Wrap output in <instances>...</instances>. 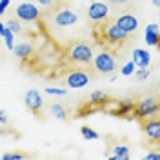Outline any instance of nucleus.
<instances>
[{
  "mask_svg": "<svg viewBox=\"0 0 160 160\" xmlns=\"http://www.w3.org/2000/svg\"><path fill=\"white\" fill-rule=\"evenodd\" d=\"M24 157H26L24 153H6L2 158L4 160H17V158H24Z\"/></svg>",
  "mask_w": 160,
  "mask_h": 160,
  "instance_id": "obj_25",
  "label": "nucleus"
},
{
  "mask_svg": "<svg viewBox=\"0 0 160 160\" xmlns=\"http://www.w3.org/2000/svg\"><path fill=\"white\" fill-rule=\"evenodd\" d=\"M40 4H42V6H46V8H48V6H51V4H53V0H38Z\"/></svg>",
  "mask_w": 160,
  "mask_h": 160,
  "instance_id": "obj_29",
  "label": "nucleus"
},
{
  "mask_svg": "<svg viewBox=\"0 0 160 160\" xmlns=\"http://www.w3.org/2000/svg\"><path fill=\"white\" fill-rule=\"evenodd\" d=\"M142 131L146 133V137L151 142H155V144L160 142V122H158V118H151V120L142 122Z\"/></svg>",
  "mask_w": 160,
  "mask_h": 160,
  "instance_id": "obj_10",
  "label": "nucleus"
},
{
  "mask_svg": "<svg viewBox=\"0 0 160 160\" xmlns=\"http://www.w3.org/2000/svg\"><path fill=\"white\" fill-rule=\"evenodd\" d=\"M158 4H160V0H153V6H157V8H158Z\"/></svg>",
  "mask_w": 160,
  "mask_h": 160,
  "instance_id": "obj_30",
  "label": "nucleus"
},
{
  "mask_svg": "<svg viewBox=\"0 0 160 160\" xmlns=\"http://www.w3.org/2000/svg\"><path fill=\"white\" fill-rule=\"evenodd\" d=\"M66 82H68V86L73 88V89L86 88L89 84V73H86V71H82V69H73V71H69Z\"/></svg>",
  "mask_w": 160,
  "mask_h": 160,
  "instance_id": "obj_8",
  "label": "nucleus"
},
{
  "mask_svg": "<svg viewBox=\"0 0 160 160\" xmlns=\"http://www.w3.org/2000/svg\"><path fill=\"white\" fill-rule=\"evenodd\" d=\"M66 57L71 62H78V64H89L93 60V48L88 42H73L66 49Z\"/></svg>",
  "mask_w": 160,
  "mask_h": 160,
  "instance_id": "obj_3",
  "label": "nucleus"
},
{
  "mask_svg": "<svg viewBox=\"0 0 160 160\" xmlns=\"http://www.w3.org/2000/svg\"><path fill=\"white\" fill-rule=\"evenodd\" d=\"M113 2H117V0H113Z\"/></svg>",
  "mask_w": 160,
  "mask_h": 160,
  "instance_id": "obj_33",
  "label": "nucleus"
},
{
  "mask_svg": "<svg viewBox=\"0 0 160 160\" xmlns=\"http://www.w3.org/2000/svg\"><path fill=\"white\" fill-rule=\"evenodd\" d=\"M51 115H53L55 118H58V120L68 118V111H66L64 106H60V104H53V106H51Z\"/></svg>",
  "mask_w": 160,
  "mask_h": 160,
  "instance_id": "obj_18",
  "label": "nucleus"
},
{
  "mask_svg": "<svg viewBox=\"0 0 160 160\" xmlns=\"http://www.w3.org/2000/svg\"><path fill=\"white\" fill-rule=\"evenodd\" d=\"M135 77H137V80H146L148 77H149V71H148V68H138V71L135 73Z\"/></svg>",
  "mask_w": 160,
  "mask_h": 160,
  "instance_id": "obj_23",
  "label": "nucleus"
},
{
  "mask_svg": "<svg viewBox=\"0 0 160 160\" xmlns=\"http://www.w3.org/2000/svg\"><path fill=\"white\" fill-rule=\"evenodd\" d=\"M48 17H51L53 24L57 28H69L73 24L78 22V13L71 9L68 6H60V4H51L48 6Z\"/></svg>",
  "mask_w": 160,
  "mask_h": 160,
  "instance_id": "obj_2",
  "label": "nucleus"
},
{
  "mask_svg": "<svg viewBox=\"0 0 160 160\" xmlns=\"http://www.w3.org/2000/svg\"><path fill=\"white\" fill-rule=\"evenodd\" d=\"M13 51H15V55H17L18 58L28 60V58H31V55H33V46L24 42V44H18L17 48H13Z\"/></svg>",
  "mask_w": 160,
  "mask_h": 160,
  "instance_id": "obj_16",
  "label": "nucleus"
},
{
  "mask_svg": "<svg viewBox=\"0 0 160 160\" xmlns=\"http://www.w3.org/2000/svg\"><path fill=\"white\" fill-rule=\"evenodd\" d=\"M115 24H117L124 33H128V35H131V33H135V31L138 29V18H137L135 15H131V13L120 15L118 18L115 20Z\"/></svg>",
  "mask_w": 160,
  "mask_h": 160,
  "instance_id": "obj_9",
  "label": "nucleus"
},
{
  "mask_svg": "<svg viewBox=\"0 0 160 160\" xmlns=\"http://www.w3.org/2000/svg\"><path fill=\"white\" fill-rule=\"evenodd\" d=\"M6 28L13 33V35H18L20 31H22V26H20V22L18 20H15V18H11L8 20V24H6Z\"/></svg>",
  "mask_w": 160,
  "mask_h": 160,
  "instance_id": "obj_21",
  "label": "nucleus"
},
{
  "mask_svg": "<svg viewBox=\"0 0 160 160\" xmlns=\"http://www.w3.org/2000/svg\"><path fill=\"white\" fill-rule=\"evenodd\" d=\"M144 38H146V44L148 46H158L160 44V31H158V24H149L146 28V33H144Z\"/></svg>",
  "mask_w": 160,
  "mask_h": 160,
  "instance_id": "obj_13",
  "label": "nucleus"
},
{
  "mask_svg": "<svg viewBox=\"0 0 160 160\" xmlns=\"http://www.w3.org/2000/svg\"><path fill=\"white\" fill-rule=\"evenodd\" d=\"M111 158L113 160H128L129 158V149H128V146H117L115 148V153L111 155Z\"/></svg>",
  "mask_w": 160,
  "mask_h": 160,
  "instance_id": "obj_17",
  "label": "nucleus"
},
{
  "mask_svg": "<svg viewBox=\"0 0 160 160\" xmlns=\"http://www.w3.org/2000/svg\"><path fill=\"white\" fill-rule=\"evenodd\" d=\"M0 122H2V124H6V122H8V115H6L4 111H0Z\"/></svg>",
  "mask_w": 160,
  "mask_h": 160,
  "instance_id": "obj_28",
  "label": "nucleus"
},
{
  "mask_svg": "<svg viewBox=\"0 0 160 160\" xmlns=\"http://www.w3.org/2000/svg\"><path fill=\"white\" fill-rule=\"evenodd\" d=\"M9 4H11V0H0V17L6 13V9L9 8Z\"/></svg>",
  "mask_w": 160,
  "mask_h": 160,
  "instance_id": "obj_26",
  "label": "nucleus"
},
{
  "mask_svg": "<svg viewBox=\"0 0 160 160\" xmlns=\"http://www.w3.org/2000/svg\"><path fill=\"white\" fill-rule=\"evenodd\" d=\"M80 133H82V137L86 140H98L100 138V135L95 129H91L89 126H82L80 128Z\"/></svg>",
  "mask_w": 160,
  "mask_h": 160,
  "instance_id": "obj_20",
  "label": "nucleus"
},
{
  "mask_svg": "<svg viewBox=\"0 0 160 160\" xmlns=\"http://www.w3.org/2000/svg\"><path fill=\"white\" fill-rule=\"evenodd\" d=\"M24 104L35 117H42V104L44 102H42V97L37 89H29L24 95Z\"/></svg>",
  "mask_w": 160,
  "mask_h": 160,
  "instance_id": "obj_7",
  "label": "nucleus"
},
{
  "mask_svg": "<svg viewBox=\"0 0 160 160\" xmlns=\"http://www.w3.org/2000/svg\"><path fill=\"white\" fill-rule=\"evenodd\" d=\"M117 2H128V0H117Z\"/></svg>",
  "mask_w": 160,
  "mask_h": 160,
  "instance_id": "obj_32",
  "label": "nucleus"
},
{
  "mask_svg": "<svg viewBox=\"0 0 160 160\" xmlns=\"http://www.w3.org/2000/svg\"><path fill=\"white\" fill-rule=\"evenodd\" d=\"M88 15H89V18L93 20V22H100V20L108 18L109 8H108L106 2H93L89 6V9H88Z\"/></svg>",
  "mask_w": 160,
  "mask_h": 160,
  "instance_id": "obj_11",
  "label": "nucleus"
},
{
  "mask_svg": "<svg viewBox=\"0 0 160 160\" xmlns=\"http://www.w3.org/2000/svg\"><path fill=\"white\" fill-rule=\"evenodd\" d=\"M89 102L93 106H97V108H106V104H109L111 100L104 91H93L89 95Z\"/></svg>",
  "mask_w": 160,
  "mask_h": 160,
  "instance_id": "obj_15",
  "label": "nucleus"
},
{
  "mask_svg": "<svg viewBox=\"0 0 160 160\" xmlns=\"http://www.w3.org/2000/svg\"><path fill=\"white\" fill-rule=\"evenodd\" d=\"M117 104V109L115 111H109L111 115H115V117H124V118L128 120H133L131 118L129 113H133V109H135V102L133 100H122V102H115Z\"/></svg>",
  "mask_w": 160,
  "mask_h": 160,
  "instance_id": "obj_12",
  "label": "nucleus"
},
{
  "mask_svg": "<svg viewBox=\"0 0 160 160\" xmlns=\"http://www.w3.org/2000/svg\"><path fill=\"white\" fill-rule=\"evenodd\" d=\"M93 66L98 73H113L117 69V60H115V55L109 53V51H100L98 55L93 58Z\"/></svg>",
  "mask_w": 160,
  "mask_h": 160,
  "instance_id": "obj_5",
  "label": "nucleus"
},
{
  "mask_svg": "<svg viewBox=\"0 0 160 160\" xmlns=\"http://www.w3.org/2000/svg\"><path fill=\"white\" fill-rule=\"evenodd\" d=\"M93 37L98 42L100 46H108V48H117L122 46L126 40H128V33L120 29L118 26L115 24V20L104 18L100 22H95V28H93Z\"/></svg>",
  "mask_w": 160,
  "mask_h": 160,
  "instance_id": "obj_1",
  "label": "nucleus"
},
{
  "mask_svg": "<svg viewBox=\"0 0 160 160\" xmlns=\"http://www.w3.org/2000/svg\"><path fill=\"white\" fill-rule=\"evenodd\" d=\"M4 28H6V24H2V22H0V31L4 29Z\"/></svg>",
  "mask_w": 160,
  "mask_h": 160,
  "instance_id": "obj_31",
  "label": "nucleus"
},
{
  "mask_svg": "<svg viewBox=\"0 0 160 160\" xmlns=\"http://www.w3.org/2000/svg\"><path fill=\"white\" fill-rule=\"evenodd\" d=\"M135 69H137V66L133 64V60H129L128 64L122 66V75H124V77H131V75L135 73Z\"/></svg>",
  "mask_w": 160,
  "mask_h": 160,
  "instance_id": "obj_22",
  "label": "nucleus"
},
{
  "mask_svg": "<svg viewBox=\"0 0 160 160\" xmlns=\"http://www.w3.org/2000/svg\"><path fill=\"white\" fill-rule=\"evenodd\" d=\"M151 62V55L148 53L146 49H133V64L137 66V68H148Z\"/></svg>",
  "mask_w": 160,
  "mask_h": 160,
  "instance_id": "obj_14",
  "label": "nucleus"
},
{
  "mask_svg": "<svg viewBox=\"0 0 160 160\" xmlns=\"http://www.w3.org/2000/svg\"><path fill=\"white\" fill-rule=\"evenodd\" d=\"M15 15H17L20 20H24V22H37L38 17H40V11H38V8L33 6L31 2H22V4L17 6Z\"/></svg>",
  "mask_w": 160,
  "mask_h": 160,
  "instance_id": "obj_6",
  "label": "nucleus"
},
{
  "mask_svg": "<svg viewBox=\"0 0 160 160\" xmlns=\"http://www.w3.org/2000/svg\"><path fill=\"white\" fill-rule=\"evenodd\" d=\"M158 113V102L155 98H144L140 102H135V109H133V117L137 120H144L155 117Z\"/></svg>",
  "mask_w": 160,
  "mask_h": 160,
  "instance_id": "obj_4",
  "label": "nucleus"
},
{
  "mask_svg": "<svg viewBox=\"0 0 160 160\" xmlns=\"http://www.w3.org/2000/svg\"><path fill=\"white\" fill-rule=\"evenodd\" d=\"M0 37L4 38V42H6V46H8V49L13 51V48H15V35L11 33L8 28H4V29L0 31Z\"/></svg>",
  "mask_w": 160,
  "mask_h": 160,
  "instance_id": "obj_19",
  "label": "nucleus"
},
{
  "mask_svg": "<svg viewBox=\"0 0 160 160\" xmlns=\"http://www.w3.org/2000/svg\"><path fill=\"white\" fill-rule=\"evenodd\" d=\"M144 158H146V160H160V155H158V153H148Z\"/></svg>",
  "mask_w": 160,
  "mask_h": 160,
  "instance_id": "obj_27",
  "label": "nucleus"
},
{
  "mask_svg": "<svg viewBox=\"0 0 160 160\" xmlns=\"http://www.w3.org/2000/svg\"><path fill=\"white\" fill-rule=\"evenodd\" d=\"M46 93H48V95H55V97H64L68 91L66 89H58V88H48Z\"/></svg>",
  "mask_w": 160,
  "mask_h": 160,
  "instance_id": "obj_24",
  "label": "nucleus"
}]
</instances>
